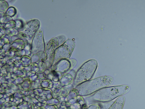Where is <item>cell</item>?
I'll return each mask as SVG.
<instances>
[{"label": "cell", "instance_id": "3", "mask_svg": "<svg viewBox=\"0 0 145 109\" xmlns=\"http://www.w3.org/2000/svg\"><path fill=\"white\" fill-rule=\"evenodd\" d=\"M97 67V62L95 59H91L84 63L77 72L74 80L76 86L92 78Z\"/></svg>", "mask_w": 145, "mask_h": 109}, {"label": "cell", "instance_id": "2", "mask_svg": "<svg viewBox=\"0 0 145 109\" xmlns=\"http://www.w3.org/2000/svg\"><path fill=\"white\" fill-rule=\"evenodd\" d=\"M129 90V86L127 85L107 87L95 93L91 98L96 101L108 102L125 94Z\"/></svg>", "mask_w": 145, "mask_h": 109}, {"label": "cell", "instance_id": "1", "mask_svg": "<svg viewBox=\"0 0 145 109\" xmlns=\"http://www.w3.org/2000/svg\"><path fill=\"white\" fill-rule=\"evenodd\" d=\"M113 82V79L112 77L104 76L83 83L76 86L75 89L79 95L86 96L110 86Z\"/></svg>", "mask_w": 145, "mask_h": 109}]
</instances>
